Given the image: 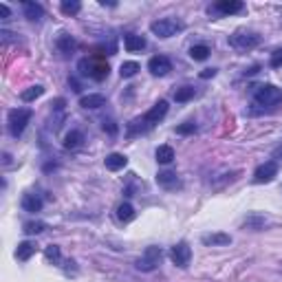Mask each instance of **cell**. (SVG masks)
Returning a JSON list of instances; mask_svg holds the SVG:
<instances>
[{"mask_svg": "<svg viewBox=\"0 0 282 282\" xmlns=\"http://www.w3.org/2000/svg\"><path fill=\"white\" fill-rule=\"evenodd\" d=\"M254 99L258 106H275L282 101V91L273 84H262V86H256Z\"/></svg>", "mask_w": 282, "mask_h": 282, "instance_id": "1", "label": "cell"}, {"mask_svg": "<svg viewBox=\"0 0 282 282\" xmlns=\"http://www.w3.org/2000/svg\"><path fill=\"white\" fill-rule=\"evenodd\" d=\"M150 31L154 35H159V38H172L179 31H183V22L175 20V18H161V20L150 25Z\"/></svg>", "mask_w": 282, "mask_h": 282, "instance_id": "2", "label": "cell"}, {"mask_svg": "<svg viewBox=\"0 0 282 282\" xmlns=\"http://www.w3.org/2000/svg\"><path fill=\"white\" fill-rule=\"evenodd\" d=\"M29 119H31V110L29 108H14L9 112V133L14 137H20L25 133Z\"/></svg>", "mask_w": 282, "mask_h": 282, "instance_id": "3", "label": "cell"}, {"mask_svg": "<svg viewBox=\"0 0 282 282\" xmlns=\"http://www.w3.org/2000/svg\"><path fill=\"white\" fill-rule=\"evenodd\" d=\"M161 262V247H148L137 260V269L139 271H154Z\"/></svg>", "mask_w": 282, "mask_h": 282, "instance_id": "4", "label": "cell"}, {"mask_svg": "<svg viewBox=\"0 0 282 282\" xmlns=\"http://www.w3.org/2000/svg\"><path fill=\"white\" fill-rule=\"evenodd\" d=\"M80 71L84 75H91L93 80H97V82H101V80H106L108 77V64L106 62H88V60H82L80 62Z\"/></svg>", "mask_w": 282, "mask_h": 282, "instance_id": "5", "label": "cell"}, {"mask_svg": "<svg viewBox=\"0 0 282 282\" xmlns=\"http://www.w3.org/2000/svg\"><path fill=\"white\" fill-rule=\"evenodd\" d=\"M230 44L234 49L247 51V49H254V46L260 44V38H258L256 33H234L230 38Z\"/></svg>", "mask_w": 282, "mask_h": 282, "instance_id": "6", "label": "cell"}, {"mask_svg": "<svg viewBox=\"0 0 282 282\" xmlns=\"http://www.w3.org/2000/svg\"><path fill=\"white\" fill-rule=\"evenodd\" d=\"M170 258H172V262H175L177 267H181V269L188 267L190 258H192V251L188 247V243H177L175 247L170 249Z\"/></svg>", "mask_w": 282, "mask_h": 282, "instance_id": "7", "label": "cell"}, {"mask_svg": "<svg viewBox=\"0 0 282 282\" xmlns=\"http://www.w3.org/2000/svg\"><path fill=\"white\" fill-rule=\"evenodd\" d=\"M165 115H167V101L165 99H159L157 104H154L146 112V115H143V122H146V126H154V124H159Z\"/></svg>", "mask_w": 282, "mask_h": 282, "instance_id": "8", "label": "cell"}, {"mask_svg": "<svg viewBox=\"0 0 282 282\" xmlns=\"http://www.w3.org/2000/svg\"><path fill=\"white\" fill-rule=\"evenodd\" d=\"M148 69H150V73H152V75L163 77V75H167L172 71V62L165 55H154V58H150Z\"/></svg>", "mask_w": 282, "mask_h": 282, "instance_id": "9", "label": "cell"}, {"mask_svg": "<svg viewBox=\"0 0 282 282\" xmlns=\"http://www.w3.org/2000/svg\"><path fill=\"white\" fill-rule=\"evenodd\" d=\"M275 175H278V163H275V161H267V163H262V165L256 167L254 181L256 183H267V181H271Z\"/></svg>", "mask_w": 282, "mask_h": 282, "instance_id": "10", "label": "cell"}, {"mask_svg": "<svg viewBox=\"0 0 282 282\" xmlns=\"http://www.w3.org/2000/svg\"><path fill=\"white\" fill-rule=\"evenodd\" d=\"M157 183L161 185V188H165V190H177V188H181V181H179V177L175 175V172H170V170L159 172V175H157Z\"/></svg>", "mask_w": 282, "mask_h": 282, "instance_id": "11", "label": "cell"}, {"mask_svg": "<svg viewBox=\"0 0 282 282\" xmlns=\"http://www.w3.org/2000/svg\"><path fill=\"white\" fill-rule=\"evenodd\" d=\"M214 9L220 11V14H225V16H232V14L243 11V3L241 0H220V3L214 5Z\"/></svg>", "mask_w": 282, "mask_h": 282, "instance_id": "12", "label": "cell"}, {"mask_svg": "<svg viewBox=\"0 0 282 282\" xmlns=\"http://www.w3.org/2000/svg\"><path fill=\"white\" fill-rule=\"evenodd\" d=\"M124 46H126V51L128 53H137V51L146 49V40H143L141 35H137V33H128L124 38Z\"/></svg>", "mask_w": 282, "mask_h": 282, "instance_id": "13", "label": "cell"}, {"mask_svg": "<svg viewBox=\"0 0 282 282\" xmlns=\"http://www.w3.org/2000/svg\"><path fill=\"white\" fill-rule=\"evenodd\" d=\"M203 245H230L232 243V236L230 234H223V232H214V234H205V236L201 238Z\"/></svg>", "mask_w": 282, "mask_h": 282, "instance_id": "14", "label": "cell"}, {"mask_svg": "<svg viewBox=\"0 0 282 282\" xmlns=\"http://www.w3.org/2000/svg\"><path fill=\"white\" fill-rule=\"evenodd\" d=\"M126 163H128V159H126L124 154H119V152H112V154H108L106 157V167L110 172L122 170V167H126Z\"/></svg>", "mask_w": 282, "mask_h": 282, "instance_id": "15", "label": "cell"}, {"mask_svg": "<svg viewBox=\"0 0 282 282\" xmlns=\"http://www.w3.org/2000/svg\"><path fill=\"white\" fill-rule=\"evenodd\" d=\"M106 104V97L99 93H93V95H84V97L80 99V106L82 108H99Z\"/></svg>", "mask_w": 282, "mask_h": 282, "instance_id": "16", "label": "cell"}, {"mask_svg": "<svg viewBox=\"0 0 282 282\" xmlns=\"http://www.w3.org/2000/svg\"><path fill=\"white\" fill-rule=\"evenodd\" d=\"M33 254H35V243H31V241L20 243V245H18V249H16V258H18V260H29Z\"/></svg>", "mask_w": 282, "mask_h": 282, "instance_id": "17", "label": "cell"}, {"mask_svg": "<svg viewBox=\"0 0 282 282\" xmlns=\"http://www.w3.org/2000/svg\"><path fill=\"white\" fill-rule=\"evenodd\" d=\"M22 7H25V16L29 20H40V18H44V9H42V5H38V3H25Z\"/></svg>", "mask_w": 282, "mask_h": 282, "instance_id": "18", "label": "cell"}, {"mask_svg": "<svg viewBox=\"0 0 282 282\" xmlns=\"http://www.w3.org/2000/svg\"><path fill=\"white\" fill-rule=\"evenodd\" d=\"M82 141H84V135L80 133V130H71V133L64 137V148H67V150H75V148L82 146Z\"/></svg>", "mask_w": 282, "mask_h": 282, "instance_id": "19", "label": "cell"}, {"mask_svg": "<svg viewBox=\"0 0 282 282\" xmlns=\"http://www.w3.org/2000/svg\"><path fill=\"white\" fill-rule=\"evenodd\" d=\"M22 207H25V212H40L42 209V199L38 194H27L25 199H22Z\"/></svg>", "mask_w": 282, "mask_h": 282, "instance_id": "20", "label": "cell"}, {"mask_svg": "<svg viewBox=\"0 0 282 282\" xmlns=\"http://www.w3.org/2000/svg\"><path fill=\"white\" fill-rule=\"evenodd\" d=\"M154 157H157L159 163L167 165V163H172V161H175V150H172L170 146H159L157 152H154Z\"/></svg>", "mask_w": 282, "mask_h": 282, "instance_id": "21", "label": "cell"}, {"mask_svg": "<svg viewBox=\"0 0 282 282\" xmlns=\"http://www.w3.org/2000/svg\"><path fill=\"white\" fill-rule=\"evenodd\" d=\"M58 49L62 53H71V51L77 49V42H75V38H71L69 33H62L58 38Z\"/></svg>", "mask_w": 282, "mask_h": 282, "instance_id": "22", "label": "cell"}, {"mask_svg": "<svg viewBox=\"0 0 282 282\" xmlns=\"http://www.w3.org/2000/svg\"><path fill=\"white\" fill-rule=\"evenodd\" d=\"M117 218L122 220V223H130V220L135 218V207L130 205V203H122V205L117 207Z\"/></svg>", "mask_w": 282, "mask_h": 282, "instance_id": "23", "label": "cell"}, {"mask_svg": "<svg viewBox=\"0 0 282 282\" xmlns=\"http://www.w3.org/2000/svg\"><path fill=\"white\" fill-rule=\"evenodd\" d=\"M209 55V46L207 44H196L190 49V58L196 60V62H203V60H207Z\"/></svg>", "mask_w": 282, "mask_h": 282, "instance_id": "24", "label": "cell"}, {"mask_svg": "<svg viewBox=\"0 0 282 282\" xmlns=\"http://www.w3.org/2000/svg\"><path fill=\"white\" fill-rule=\"evenodd\" d=\"M42 93H44V86H40V84H38V86H31V88H27V91H22L20 99L22 101H33V99H38Z\"/></svg>", "mask_w": 282, "mask_h": 282, "instance_id": "25", "label": "cell"}, {"mask_svg": "<svg viewBox=\"0 0 282 282\" xmlns=\"http://www.w3.org/2000/svg\"><path fill=\"white\" fill-rule=\"evenodd\" d=\"M192 97H194V88H192V86L177 88V93H175V99L179 101V104H183V101H190Z\"/></svg>", "mask_w": 282, "mask_h": 282, "instance_id": "26", "label": "cell"}, {"mask_svg": "<svg viewBox=\"0 0 282 282\" xmlns=\"http://www.w3.org/2000/svg\"><path fill=\"white\" fill-rule=\"evenodd\" d=\"M62 11L67 16H77L82 11V5L77 3V0H64V3H62Z\"/></svg>", "mask_w": 282, "mask_h": 282, "instance_id": "27", "label": "cell"}, {"mask_svg": "<svg viewBox=\"0 0 282 282\" xmlns=\"http://www.w3.org/2000/svg\"><path fill=\"white\" fill-rule=\"evenodd\" d=\"M267 218L265 216H249V218H245V227H249V230H260V227H265Z\"/></svg>", "mask_w": 282, "mask_h": 282, "instance_id": "28", "label": "cell"}, {"mask_svg": "<svg viewBox=\"0 0 282 282\" xmlns=\"http://www.w3.org/2000/svg\"><path fill=\"white\" fill-rule=\"evenodd\" d=\"M139 69H141V67H139L137 62H124L122 69H119V73H122V77H135Z\"/></svg>", "mask_w": 282, "mask_h": 282, "instance_id": "29", "label": "cell"}, {"mask_svg": "<svg viewBox=\"0 0 282 282\" xmlns=\"http://www.w3.org/2000/svg\"><path fill=\"white\" fill-rule=\"evenodd\" d=\"M46 225L40 223V220H31V223H25V234H29V236H33V234H40L44 232Z\"/></svg>", "mask_w": 282, "mask_h": 282, "instance_id": "30", "label": "cell"}, {"mask_svg": "<svg viewBox=\"0 0 282 282\" xmlns=\"http://www.w3.org/2000/svg\"><path fill=\"white\" fill-rule=\"evenodd\" d=\"M44 256H46V260H49V262H60V247H58V245H51V247H46Z\"/></svg>", "mask_w": 282, "mask_h": 282, "instance_id": "31", "label": "cell"}, {"mask_svg": "<svg viewBox=\"0 0 282 282\" xmlns=\"http://www.w3.org/2000/svg\"><path fill=\"white\" fill-rule=\"evenodd\" d=\"M177 133L179 135H192V133H196V126L192 122H185L181 126H177Z\"/></svg>", "mask_w": 282, "mask_h": 282, "instance_id": "32", "label": "cell"}, {"mask_svg": "<svg viewBox=\"0 0 282 282\" xmlns=\"http://www.w3.org/2000/svg\"><path fill=\"white\" fill-rule=\"evenodd\" d=\"M271 67H273V69H280V67H282V49H278V51H275L273 55H271Z\"/></svg>", "mask_w": 282, "mask_h": 282, "instance_id": "33", "label": "cell"}, {"mask_svg": "<svg viewBox=\"0 0 282 282\" xmlns=\"http://www.w3.org/2000/svg\"><path fill=\"white\" fill-rule=\"evenodd\" d=\"M104 130L108 135H117V126H115V122H104Z\"/></svg>", "mask_w": 282, "mask_h": 282, "instance_id": "34", "label": "cell"}, {"mask_svg": "<svg viewBox=\"0 0 282 282\" xmlns=\"http://www.w3.org/2000/svg\"><path fill=\"white\" fill-rule=\"evenodd\" d=\"M216 75V69H205V71H201V80H209V77H214Z\"/></svg>", "mask_w": 282, "mask_h": 282, "instance_id": "35", "label": "cell"}, {"mask_svg": "<svg viewBox=\"0 0 282 282\" xmlns=\"http://www.w3.org/2000/svg\"><path fill=\"white\" fill-rule=\"evenodd\" d=\"M0 16H3V20H7V18H9V7H7V5H0Z\"/></svg>", "mask_w": 282, "mask_h": 282, "instance_id": "36", "label": "cell"}, {"mask_svg": "<svg viewBox=\"0 0 282 282\" xmlns=\"http://www.w3.org/2000/svg\"><path fill=\"white\" fill-rule=\"evenodd\" d=\"M273 157H275V159H282V146H280V148L273 152Z\"/></svg>", "mask_w": 282, "mask_h": 282, "instance_id": "37", "label": "cell"}]
</instances>
